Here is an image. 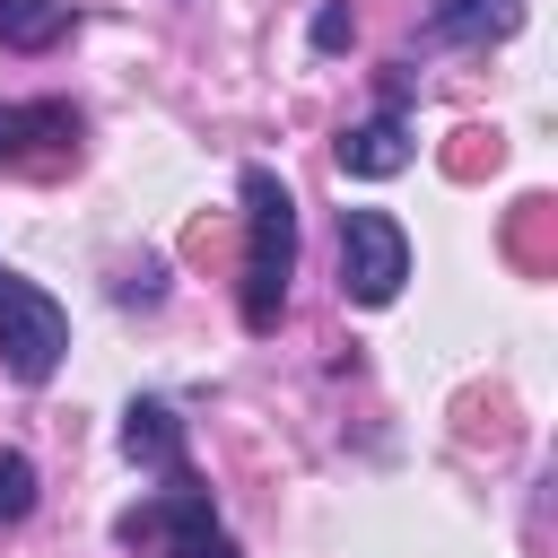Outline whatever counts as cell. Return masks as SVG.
I'll use <instances>...</instances> for the list:
<instances>
[{
	"instance_id": "1",
	"label": "cell",
	"mask_w": 558,
	"mask_h": 558,
	"mask_svg": "<svg viewBox=\"0 0 558 558\" xmlns=\"http://www.w3.org/2000/svg\"><path fill=\"white\" fill-rule=\"evenodd\" d=\"M296 279V201L270 166H244V331H279Z\"/></svg>"
},
{
	"instance_id": "2",
	"label": "cell",
	"mask_w": 558,
	"mask_h": 558,
	"mask_svg": "<svg viewBox=\"0 0 558 558\" xmlns=\"http://www.w3.org/2000/svg\"><path fill=\"white\" fill-rule=\"evenodd\" d=\"M131 549H148V558H244L227 532H218V514H209V488L183 471V480H166L157 497H140L122 523H113Z\"/></svg>"
},
{
	"instance_id": "3",
	"label": "cell",
	"mask_w": 558,
	"mask_h": 558,
	"mask_svg": "<svg viewBox=\"0 0 558 558\" xmlns=\"http://www.w3.org/2000/svg\"><path fill=\"white\" fill-rule=\"evenodd\" d=\"M61 349H70V314H61L35 279L0 270V366H9L17 384H44V375L61 366Z\"/></svg>"
},
{
	"instance_id": "4",
	"label": "cell",
	"mask_w": 558,
	"mask_h": 558,
	"mask_svg": "<svg viewBox=\"0 0 558 558\" xmlns=\"http://www.w3.org/2000/svg\"><path fill=\"white\" fill-rule=\"evenodd\" d=\"M410 279V235L384 209H340V296L349 305H392Z\"/></svg>"
},
{
	"instance_id": "5",
	"label": "cell",
	"mask_w": 558,
	"mask_h": 558,
	"mask_svg": "<svg viewBox=\"0 0 558 558\" xmlns=\"http://www.w3.org/2000/svg\"><path fill=\"white\" fill-rule=\"evenodd\" d=\"M78 157V113L70 105H0V166H17V174H52V166H70Z\"/></svg>"
},
{
	"instance_id": "6",
	"label": "cell",
	"mask_w": 558,
	"mask_h": 558,
	"mask_svg": "<svg viewBox=\"0 0 558 558\" xmlns=\"http://www.w3.org/2000/svg\"><path fill=\"white\" fill-rule=\"evenodd\" d=\"M401 166H410L401 105H384V113H366V122H349V131H340V174H357V183H384V174H401Z\"/></svg>"
},
{
	"instance_id": "7",
	"label": "cell",
	"mask_w": 558,
	"mask_h": 558,
	"mask_svg": "<svg viewBox=\"0 0 558 558\" xmlns=\"http://www.w3.org/2000/svg\"><path fill=\"white\" fill-rule=\"evenodd\" d=\"M122 453L148 462V471H166V480L192 471V453H183V418H174L166 401H131V410H122Z\"/></svg>"
},
{
	"instance_id": "8",
	"label": "cell",
	"mask_w": 558,
	"mask_h": 558,
	"mask_svg": "<svg viewBox=\"0 0 558 558\" xmlns=\"http://www.w3.org/2000/svg\"><path fill=\"white\" fill-rule=\"evenodd\" d=\"M514 26H523V0H436L427 9L436 44H506Z\"/></svg>"
},
{
	"instance_id": "9",
	"label": "cell",
	"mask_w": 558,
	"mask_h": 558,
	"mask_svg": "<svg viewBox=\"0 0 558 558\" xmlns=\"http://www.w3.org/2000/svg\"><path fill=\"white\" fill-rule=\"evenodd\" d=\"M70 35V0H0V44L9 52H44Z\"/></svg>"
},
{
	"instance_id": "10",
	"label": "cell",
	"mask_w": 558,
	"mask_h": 558,
	"mask_svg": "<svg viewBox=\"0 0 558 558\" xmlns=\"http://www.w3.org/2000/svg\"><path fill=\"white\" fill-rule=\"evenodd\" d=\"M35 514V462L26 453H0V532Z\"/></svg>"
},
{
	"instance_id": "11",
	"label": "cell",
	"mask_w": 558,
	"mask_h": 558,
	"mask_svg": "<svg viewBox=\"0 0 558 558\" xmlns=\"http://www.w3.org/2000/svg\"><path fill=\"white\" fill-rule=\"evenodd\" d=\"M349 35H357V17H349V9H323V17H314V44H323V52H340Z\"/></svg>"
}]
</instances>
